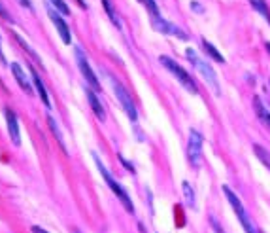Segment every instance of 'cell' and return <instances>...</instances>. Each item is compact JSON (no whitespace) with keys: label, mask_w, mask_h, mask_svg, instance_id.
<instances>
[{"label":"cell","mask_w":270,"mask_h":233,"mask_svg":"<svg viewBox=\"0 0 270 233\" xmlns=\"http://www.w3.org/2000/svg\"><path fill=\"white\" fill-rule=\"evenodd\" d=\"M6 125H8V133H10V138L15 146L21 144V131H19V122H17V116L13 114V110L6 108Z\"/></svg>","instance_id":"obj_10"},{"label":"cell","mask_w":270,"mask_h":233,"mask_svg":"<svg viewBox=\"0 0 270 233\" xmlns=\"http://www.w3.org/2000/svg\"><path fill=\"white\" fill-rule=\"evenodd\" d=\"M185 57H187V61L191 63V67L195 68L196 72L202 76V80L210 86V89L214 91V95L219 97L221 89H219V82H217V74H216V70H214V68H212V67H210L208 63L204 61L198 53H196L195 49H191V48L187 49V51H185Z\"/></svg>","instance_id":"obj_1"},{"label":"cell","mask_w":270,"mask_h":233,"mask_svg":"<svg viewBox=\"0 0 270 233\" xmlns=\"http://www.w3.org/2000/svg\"><path fill=\"white\" fill-rule=\"evenodd\" d=\"M267 51L270 53V44H267Z\"/></svg>","instance_id":"obj_27"},{"label":"cell","mask_w":270,"mask_h":233,"mask_svg":"<svg viewBox=\"0 0 270 233\" xmlns=\"http://www.w3.org/2000/svg\"><path fill=\"white\" fill-rule=\"evenodd\" d=\"M10 68H12L13 76H15L17 84L21 86V89H23L27 95H32V87H30V84H28L27 74H25V70L21 68V65H19V63H12V65H10Z\"/></svg>","instance_id":"obj_11"},{"label":"cell","mask_w":270,"mask_h":233,"mask_svg":"<svg viewBox=\"0 0 270 233\" xmlns=\"http://www.w3.org/2000/svg\"><path fill=\"white\" fill-rule=\"evenodd\" d=\"M49 2H51V6H53L59 13H62V15H68V13H70V8L66 6L64 0H49Z\"/></svg>","instance_id":"obj_19"},{"label":"cell","mask_w":270,"mask_h":233,"mask_svg":"<svg viewBox=\"0 0 270 233\" xmlns=\"http://www.w3.org/2000/svg\"><path fill=\"white\" fill-rule=\"evenodd\" d=\"M212 228H214V232H216V233H225L223 230H221V226L217 224V220H216V218H212Z\"/></svg>","instance_id":"obj_21"},{"label":"cell","mask_w":270,"mask_h":233,"mask_svg":"<svg viewBox=\"0 0 270 233\" xmlns=\"http://www.w3.org/2000/svg\"><path fill=\"white\" fill-rule=\"evenodd\" d=\"M255 106H257V112H259V116H261V120H263V122H267L270 125V114L267 110H263V106H261L259 99H257V102H255Z\"/></svg>","instance_id":"obj_20"},{"label":"cell","mask_w":270,"mask_h":233,"mask_svg":"<svg viewBox=\"0 0 270 233\" xmlns=\"http://www.w3.org/2000/svg\"><path fill=\"white\" fill-rule=\"evenodd\" d=\"M202 146H204V136L200 135V131L191 129L189 131V142H187V158L191 167L198 169L200 161H202Z\"/></svg>","instance_id":"obj_5"},{"label":"cell","mask_w":270,"mask_h":233,"mask_svg":"<svg viewBox=\"0 0 270 233\" xmlns=\"http://www.w3.org/2000/svg\"><path fill=\"white\" fill-rule=\"evenodd\" d=\"M253 152H255V156L261 160V163H263V165H265V167L270 171V152L269 150H265L263 146L255 144V146H253Z\"/></svg>","instance_id":"obj_16"},{"label":"cell","mask_w":270,"mask_h":233,"mask_svg":"<svg viewBox=\"0 0 270 233\" xmlns=\"http://www.w3.org/2000/svg\"><path fill=\"white\" fill-rule=\"evenodd\" d=\"M93 158H95V163H97V169L100 171V174L104 176L106 184L110 186V190L113 192V194H115V196H117V199H119V201L123 203V207L127 209V212H131V214H133V212H135V205H133V201H131V197H129V194L125 192V188H123V186L119 184V182H115V180H113V176H111L110 172H108V169L104 167V163H102V161L98 160L97 154H93Z\"/></svg>","instance_id":"obj_2"},{"label":"cell","mask_w":270,"mask_h":233,"mask_svg":"<svg viewBox=\"0 0 270 233\" xmlns=\"http://www.w3.org/2000/svg\"><path fill=\"white\" fill-rule=\"evenodd\" d=\"M76 233H80V232H76Z\"/></svg>","instance_id":"obj_29"},{"label":"cell","mask_w":270,"mask_h":233,"mask_svg":"<svg viewBox=\"0 0 270 233\" xmlns=\"http://www.w3.org/2000/svg\"><path fill=\"white\" fill-rule=\"evenodd\" d=\"M191 8H193V12L195 13H202L204 10H202V6L198 4V2H191Z\"/></svg>","instance_id":"obj_22"},{"label":"cell","mask_w":270,"mask_h":233,"mask_svg":"<svg viewBox=\"0 0 270 233\" xmlns=\"http://www.w3.org/2000/svg\"><path fill=\"white\" fill-rule=\"evenodd\" d=\"M48 123H49V127H51V131H53V135L57 136V140H59V144H61V148L66 152V146H64V140H62V136H61V131H59V127H57V122L49 116L48 118Z\"/></svg>","instance_id":"obj_18"},{"label":"cell","mask_w":270,"mask_h":233,"mask_svg":"<svg viewBox=\"0 0 270 233\" xmlns=\"http://www.w3.org/2000/svg\"><path fill=\"white\" fill-rule=\"evenodd\" d=\"M202 49H204V53L208 55L210 59H214L216 63H225V57H223L219 51H217V49L210 44L206 38H202Z\"/></svg>","instance_id":"obj_14"},{"label":"cell","mask_w":270,"mask_h":233,"mask_svg":"<svg viewBox=\"0 0 270 233\" xmlns=\"http://www.w3.org/2000/svg\"><path fill=\"white\" fill-rule=\"evenodd\" d=\"M48 15L49 19L53 21V25H55V29H57V33H59L62 42H64V44H70V42H72V34H70V29H68L66 21L61 17V13L57 12L53 6H48Z\"/></svg>","instance_id":"obj_8"},{"label":"cell","mask_w":270,"mask_h":233,"mask_svg":"<svg viewBox=\"0 0 270 233\" xmlns=\"http://www.w3.org/2000/svg\"><path fill=\"white\" fill-rule=\"evenodd\" d=\"M17 2H19L23 8H30V0H17Z\"/></svg>","instance_id":"obj_26"},{"label":"cell","mask_w":270,"mask_h":233,"mask_svg":"<svg viewBox=\"0 0 270 233\" xmlns=\"http://www.w3.org/2000/svg\"><path fill=\"white\" fill-rule=\"evenodd\" d=\"M32 233H49V232H46V230L40 228V226H32Z\"/></svg>","instance_id":"obj_25"},{"label":"cell","mask_w":270,"mask_h":233,"mask_svg":"<svg viewBox=\"0 0 270 233\" xmlns=\"http://www.w3.org/2000/svg\"><path fill=\"white\" fill-rule=\"evenodd\" d=\"M85 95H87V99H89V104H91V108H93V112H95V116H97L100 122H104L106 112H104V106L100 104L98 97L95 95V91H93V89H85Z\"/></svg>","instance_id":"obj_12"},{"label":"cell","mask_w":270,"mask_h":233,"mask_svg":"<svg viewBox=\"0 0 270 233\" xmlns=\"http://www.w3.org/2000/svg\"><path fill=\"white\" fill-rule=\"evenodd\" d=\"M140 2H146V0H140Z\"/></svg>","instance_id":"obj_28"},{"label":"cell","mask_w":270,"mask_h":233,"mask_svg":"<svg viewBox=\"0 0 270 233\" xmlns=\"http://www.w3.org/2000/svg\"><path fill=\"white\" fill-rule=\"evenodd\" d=\"M184 188V194H185V201H187V205L191 207V209H196V199H195V192H193V188L189 182H184L182 184Z\"/></svg>","instance_id":"obj_17"},{"label":"cell","mask_w":270,"mask_h":233,"mask_svg":"<svg viewBox=\"0 0 270 233\" xmlns=\"http://www.w3.org/2000/svg\"><path fill=\"white\" fill-rule=\"evenodd\" d=\"M111 86H113V93H115V97H117V100H119V104L123 106V110L127 112L129 120H131V122H136L138 112H136L135 102H133L131 95L127 93V89H125V87H123L117 80H113V78H111Z\"/></svg>","instance_id":"obj_6"},{"label":"cell","mask_w":270,"mask_h":233,"mask_svg":"<svg viewBox=\"0 0 270 233\" xmlns=\"http://www.w3.org/2000/svg\"><path fill=\"white\" fill-rule=\"evenodd\" d=\"M76 61H78V67H80V70L83 74L85 82L91 86V89L100 91V84H98L97 76H95V72L91 70V67H89V63H87V59H85V53H83L80 48H76Z\"/></svg>","instance_id":"obj_7"},{"label":"cell","mask_w":270,"mask_h":233,"mask_svg":"<svg viewBox=\"0 0 270 233\" xmlns=\"http://www.w3.org/2000/svg\"><path fill=\"white\" fill-rule=\"evenodd\" d=\"M159 61H161V65H162V67H164V68L172 74V76H176V78H178V82H180V84H182V86H184L189 93H193V95L198 93V89H196L195 82H193V78H191V74L187 72L185 68H182L178 63L174 61V59H170V57H164V55H162Z\"/></svg>","instance_id":"obj_3"},{"label":"cell","mask_w":270,"mask_h":233,"mask_svg":"<svg viewBox=\"0 0 270 233\" xmlns=\"http://www.w3.org/2000/svg\"><path fill=\"white\" fill-rule=\"evenodd\" d=\"M0 15H2L4 19H8V21H10V13L6 12V8H4V4H2V2H0Z\"/></svg>","instance_id":"obj_23"},{"label":"cell","mask_w":270,"mask_h":233,"mask_svg":"<svg viewBox=\"0 0 270 233\" xmlns=\"http://www.w3.org/2000/svg\"><path fill=\"white\" fill-rule=\"evenodd\" d=\"M0 63H2V65H8V63H6V57H4V51H2V38H0Z\"/></svg>","instance_id":"obj_24"},{"label":"cell","mask_w":270,"mask_h":233,"mask_svg":"<svg viewBox=\"0 0 270 233\" xmlns=\"http://www.w3.org/2000/svg\"><path fill=\"white\" fill-rule=\"evenodd\" d=\"M32 82H34V86H36V91L38 95H40V100L46 104V106H51V102H49V97H48V91H46V87L42 84V80H40V76H38L36 70H32Z\"/></svg>","instance_id":"obj_13"},{"label":"cell","mask_w":270,"mask_h":233,"mask_svg":"<svg viewBox=\"0 0 270 233\" xmlns=\"http://www.w3.org/2000/svg\"><path fill=\"white\" fill-rule=\"evenodd\" d=\"M153 21V27L161 31V33H164V34H170V36H176L180 38V40H187V33L182 31L178 25L170 23V21H166V19H162V17H157V19H151Z\"/></svg>","instance_id":"obj_9"},{"label":"cell","mask_w":270,"mask_h":233,"mask_svg":"<svg viewBox=\"0 0 270 233\" xmlns=\"http://www.w3.org/2000/svg\"><path fill=\"white\" fill-rule=\"evenodd\" d=\"M223 192H225V196H227V199H229V203H231V207H233L234 214L238 216V220H240V224H242L244 232L245 233H259L257 228L253 226L251 218L247 216V212H245L244 205H242V201H240V197L236 196V194H234L229 186H223Z\"/></svg>","instance_id":"obj_4"},{"label":"cell","mask_w":270,"mask_h":233,"mask_svg":"<svg viewBox=\"0 0 270 233\" xmlns=\"http://www.w3.org/2000/svg\"><path fill=\"white\" fill-rule=\"evenodd\" d=\"M249 4H251V8L253 10H257L265 19H267V23L270 25V10H269V4L265 2V0H249Z\"/></svg>","instance_id":"obj_15"}]
</instances>
